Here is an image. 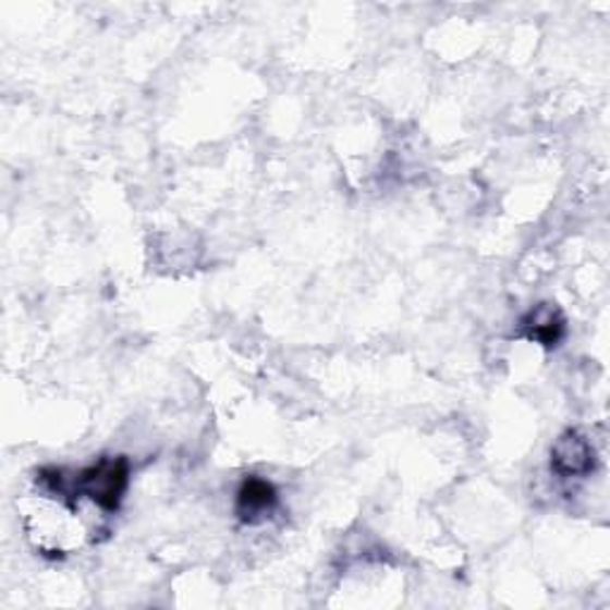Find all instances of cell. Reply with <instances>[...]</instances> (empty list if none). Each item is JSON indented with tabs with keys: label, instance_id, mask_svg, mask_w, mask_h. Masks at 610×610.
<instances>
[{
	"label": "cell",
	"instance_id": "1",
	"mask_svg": "<svg viewBox=\"0 0 610 610\" xmlns=\"http://www.w3.org/2000/svg\"><path fill=\"white\" fill-rule=\"evenodd\" d=\"M38 479H41L50 491H58V496H86V499H91L98 508L112 513L118 511L122 496L126 487H130V461H126L124 455L100 457L96 465L82 469L80 475H74L72 487L62 481V469H41V477Z\"/></svg>",
	"mask_w": 610,
	"mask_h": 610
},
{
	"label": "cell",
	"instance_id": "3",
	"mask_svg": "<svg viewBox=\"0 0 610 610\" xmlns=\"http://www.w3.org/2000/svg\"><path fill=\"white\" fill-rule=\"evenodd\" d=\"M277 503V491L267 479L246 477L236 493V513L244 523H258Z\"/></svg>",
	"mask_w": 610,
	"mask_h": 610
},
{
	"label": "cell",
	"instance_id": "4",
	"mask_svg": "<svg viewBox=\"0 0 610 610\" xmlns=\"http://www.w3.org/2000/svg\"><path fill=\"white\" fill-rule=\"evenodd\" d=\"M523 325L527 329V337L532 341H539L546 349L558 346V341H561V337L565 332V322H563L561 313H558L549 303H541L539 308H534L525 317Z\"/></svg>",
	"mask_w": 610,
	"mask_h": 610
},
{
	"label": "cell",
	"instance_id": "2",
	"mask_svg": "<svg viewBox=\"0 0 610 610\" xmlns=\"http://www.w3.org/2000/svg\"><path fill=\"white\" fill-rule=\"evenodd\" d=\"M551 467L563 477L587 475L594 467V449L577 431H565L551 449Z\"/></svg>",
	"mask_w": 610,
	"mask_h": 610
}]
</instances>
